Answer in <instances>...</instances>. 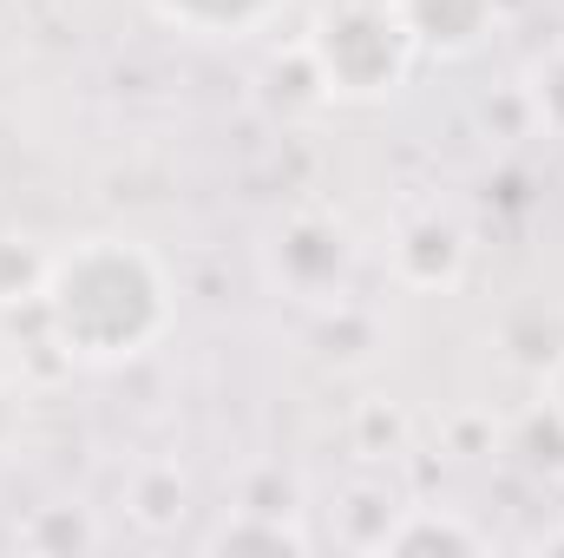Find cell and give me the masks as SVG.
Here are the masks:
<instances>
[{"instance_id":"obj_2","label":"cell","mask_w":564,"mask_h":558,"mask_svg":"<svg viewBox=\"0 0 564 558\" xmlns=\"http://www.w3.org/2000/svg\"><path fill=\"white\" fill-rule=\"evenodd\" d=\"M302 60L315 73V86L328 99L368 106L408 86L414 73V40L394 13V0H335L315 13V26L302 33Z\"/></svg>"},{"instance_id":"obj_5","label":"cell","mask_w":564,"mask_h":558,"mask_svg":"<svg viewBox=\"0 0 564 558\" xmlns=\"http://www.w3.org/2000/svg\"><path fill=\"white\" fill-rule=\"evenodd\" d=\"M151 13L191 40H250L282 13V0H151Z\"/></svg>"},{"instance_id":"obj_3","label":"cell","mask_w":564,"mask_h":558,"mask_svg":"<svg viewBox=\"0 0 564 558\" xmlns=\"http://www.w3.org/2000/svg\"><path fill=\"white\" fill-rule=\"evenodd\" d=\"M466 257H473V244L446 211H421L394 230V277L408 289H453L466 277Z\"/></svg>"},{"instance_id":"obj_6","label":"cell","mask_w":564,"mask_h":558,"mask_svg":"<svg viewBox=\"0 0 564 558\" xmlns=\"http://www.w3.org/2000/svg\"><path fill=\"white\" fill-rule=\"evenodd\" d=\"M486 539L466 526V519H433V513H408L401 526L381 533V552H479Z\"/></svg>"},{"instance_id":"obj_1","label":"cell","mask_w":564,"mask_h":558,"mask_svg":"<svg viewBox=\"0 0 564 558\" xmlns=\"http://www.w3.org/2000/svg\"><path fill=\"white\" fill-rule=\"evenodd\" d=\"M40 315L59 355L86 368L139 362L164 342L177 302L164 264L132 237H79L40 270Z\"/></svg>"},{"instance_id":"obj_7","label":"cell","mask_w":564,"mask_h":558,"mask_svg":"<svg viewBox=\"0 0 564 558\" xmlns=\"http://www.w3.org/2000/svg\"><path fill=\"white\" fill-rule=\"evenodd\" d=\"M525 106H532V119L564 144V40L525 66Z\"/></svg>"},{"instance_id":"obj_8","label":"cell","mask_w":564,"mask_h":558,"mask_svg":"<svg viewBox=\"0 0 564 558\" xmlns=\"http://www.w3.org/2000/svg\"><path fill=\"white\" fill-rule=\"evenodd\" d=\"M545 415L564 427V355L552 362V368H545Z\"/></svg>"},{"instance_id":"obj_4","label":"cell","mask_w":564,"mask_h":558,"mask_svg":"<svg viewBox=\"0 0 564 558\" xmlns=\"http://www.w3.org/2000/svg\"><path fill=\"white\" fill-rule=\"evenodd\" d=\"M414 53L433 60H459L473 46H486V33L499 26V0H394Z\"/></svg>"}]
</instances>
